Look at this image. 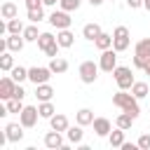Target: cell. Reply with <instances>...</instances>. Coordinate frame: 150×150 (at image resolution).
<instances>
[{"label": "cell", "instance_id": "obj_1", "mask_svg": "<svg viewBox=\"0 0 150 150\" xmlns=\"http://www.w3.org/2000/svg\"><path fill=\"white\" fill-rule=\"evenodd\" d=\"M112 105H117L120 110L129 112L134 120L141 115V105H138V98H136L134 94H127V89H117V91L112 94Z\"/></svg>", "mask_w": 150, "mask_h": 150}, {"label": "cell", "instance_id": "obj_2", "mask_svg": "<svg viewBox=\"0 0 150 150\" xmlns=\"http://www.w3.org/2000/svg\"><path fill=\"white\" fill-rule=\"evenodd\" d=\"M129 45H131V33H129V28H127V26H117V28L112 30V49L120 54V52H127Z\"/></svg>", "mask_w": 150, "mask_h": 150}, {"label": "cell", "instance_id": "obj_3", "mask_svg": "<svg viewBox=\"0 0 150 150\" xmlns=\"http://www.w3.org/2000/svg\"><path fill=\"white\" fill-rule=\"evenodd\" d=\"M112 77H115V82H117V89H131V84L136 82L134 80V70L129 68V66H117L115 70H112Z\"/></svg>", "mask_w": 150, "mask_h": 150}, {"label": "cell", "instance_id": "obj_4", "mask_svg": "<svg viewBox=\"0 0 150 150\" xmlns=\"http://www.w3.org/2000/svg\"><path fill=\"white\" fill-rule=\"evenodd\" d=\"M98 63H94V61H82L80 63V68H77V75H80V80L84 82V84H94L96 82V77H98Z\"/></svg>", "mask_w": 150, "mask_h": 150}, {"label": "cell", "instance_id": "obj_5", "mask_svg": "<svg viewBox=\"0 0 150 150\" xmlns=\"http://www.w3.org/2000/svg\"><path fill=\"white\" fill-rule=\"evenodd\" d=\"M49 23L56 28V30H63V28H70L73 26V19H70V12H66V9H54L52 14H49Z\"/></svg>", "mask_w": 150, "mask_h": 150}, {"label": "cell", "instance_id": "obj_6", "mask_svg": "<svg viewBox=\"0 0 150 150\" xmlns=\"http://www.w3.org/2000/svg\"><path fill=\"white\" fill-rule=\"evenodd\" d=\"M98 68L103 73H112L117 68V52L110 47V49H103L101 56H98Z\"/></svg>", "mask_w": 150, "mask_h": 150}, {"label": "cell", "instance_id": "obj_7", "mask_svg": "<svg viewBox=\"0 0 150 150\" xmlns=\"http://www.w3.org/2000/svg\"><path fill=\"white\" fill-rule=\"evenodd\" d=\"M52 75L54 73H52L49 66H33V68H28V80L33 84H45V82H49Z\"/></svg>", "mask_w": 150, "mask_h": 150}, {"label": "cell", "instance_id": "obj_8", "mask_svg": "<svg viewBox=\"0 0 150 150\" xmlns=\"http://www.w3.org/2000/svg\"><path fill=\"white\" fill-rule=\"evenodd\" d=\"M38 117H40L38 105H23V110L19 112V122H21L26 129H33V127L38 124Z\"/></svg>", "mask_w": 150, "mask_h": 150}, {"label": "cell", "instance_id": "obj_9", "mask_svg": "<svg viewBox=\"0 0 150 150\" xmlns=\"http://www.w3.org/2000/svg\"><path fill=\"white\" fill-rule=\"evenodd\" d=\"M63 145H66V143H63V131L52 129V131L45 134V148H49V150H61Z\"/></svg>", "mask_w": 150, "mask_h": 150}, {"label": "cell", "instance_id": "obj_10", "mask_svg": "<svg viewBox=\"0 0 150 150\" xmlns=\"http://www.w3.org/2000/svg\"><path fill=\"white\" fill-rule=\"evenodd\" d=\"M91 127H94V134H96L98 138H108V134L112 131V124H110L108 117H94Z\"/></svg>", "mask_w": 150, "mask_h": 150}, {"label": "cell", "instance_id": "obj_11", "mask_svg": "<svg viewBox=\"0 0 150 150\" xmlns=\"http://www.w3.org/2000/svg\"><path fill=\"white\" fill-rule=\"evenodd\" d=\"M23 124L21 122H9V124H5V134H7V141L9 143H19L21 138H23Z\"/></svg>", "mask_w": 150, "mask_h": 150}, {"label": "cell", "instance_id": "obj_12", "mask_svg": "<svg viewBox=\"0 0 150 150\" xmlns=\"http://www.w3.org/2000/svg\"><path fill=\"white\" fill-rule=\"evenodd\" d=\"M16 84H19V82H14V77H12V75H9V77H2V80H0V98H2V101L12 98V96H14Z\"/></svg>", "mask_w": 150, "mask_h": 150}, {"label": "cell", "instance_id": "obj_13", "mask_svg": "<svg viewBox=\"0 0 150 150\" xmlns=\"http://www.w3.org/2000/svg\"><path fill=\"white\" fill-rule=\"evenodd\" d=\"M56 42L61 45V49H70L75 45V35L70 33V28H63V30H56Z\"/></svg>", "mask_w": 150, "mask_h": 150}, {"label": "cell", "instance_id": "obj_14", "mask_svg": "<svg viewBox=\"0 0 150 150\" xmlns=\"http://www.w3.org/2000/svg\"><path fill=\"white\" fill-rule=\"evenodd\" d=\"M66 138H68V143H73V145H80V143H82V138H84V131H82V124H75V127H68V129H66Z\"/></svg>", "mask_w": 150, "mask_h": 150}, {"label": "cell", "instance_id": "obj_15", "mask_svg": "<svg viewBox=\"0 0 150 150\" xmlns=\"http://www.w3.org/2000/svg\"><path fill=\"white\" fill-rule=\"evenodd\" d=\"M101 33H103V30H101V26H98L96 21L84 23V28H82V38H84V40H89V42H94V40H96Z\"/></svg>", "mask_w": 150, "mask_h": 150}, {"label": "cell", "instance_id": "obj_16", "mask_svg": "<svg viewBox=\"0 0 150 150\" xmlns=\"http://www.w3.org/2000/svg\"><path fill=\"white\" fill-rule=\"evenodd\" d=\"M52 96H54V89H52L49 82L35 84V98H38V101H52Z\"/></svg>", "mask_w": 150, "mask_h": 150}, {"label": "cell", "instance_id": "obj_17", "mask_svg": "<svg viewBox=\"0 0 150 150\" xmlns=\"http://www.w3.org/2000/svg\"><path fill=\"white\" fill-rule=\"evenodd\" d=\"M49 127H52V129H56V131H63V134H66V129H68L70 124H68V117H66V115L56 112V115H52V117H49Z\"/></svg>", "mask_w": 150, "mask_h": 150}, {"label": "cell", "instance_id": "obj_18", "mask_svg": "<svg viewBox=\"0 0 150 150\" xmlns=\"http://www.w3.org/2000/svg\"><path fill=\"white\" fill-rule=\"evenodd\" d=\"M23 45H26V40H23L21 33H19V35H14V33L7 35V49H9V52H21Z\"/></svg>", "mask_w": 150, "mask_h": 150}, {"label": "cell", "instance_id": "obj_19", "mask_svg": "<svg viewBox=\"0 0 150 150\" xmlns=\"http://www.w3.org/2000/svg\"><path fill=\"white\" fill-rule=\"evenodd\" d=\"M49 68H52L54 75H63L68 70V61L63 56H54V59H49Z\"/></svg>", "mask_w": 150, "mask_h": 150}, {"label": "cell", "instance_id": "obj_20", "mask_svg": "<svg viewBox=\"0 0 150 150\" xmlns=\"http://www.w3.org/2000/svg\"><path fill=\"white\" fill-rule=\"evenodd\" d=\"M52 45H56V35H54V33H49V30L40 33V38H38V47H40L42 52H47Z\"/></svg>", "mask_w": 150, "mask_h": 150}, {"label": "cell", "instance_id": "obj_21", "mask_svg": "<svg viewBox=\"0 0 150 150\" xmlns=\"http://www.w3.org/2000/svg\"><path fill=\"white\" fill-rule=\"evenodd\" d=\"M75 122L82 124V127H89V124L94 122V112H91L89 108H80V110L75 112Z\"/></svg>", "mask_w": 150, "mask_h": 150}, {"label": "cell", "instance_id": "obj_22", "mask_svg": "<svg viewBox=\"0 0 150 150\" xmlns=\"http://www.w3.org/2000/svg\"><path fill=\"white\" fill-rule=\"evenodd\" d=\"M108 143H110V148H122V143H124V129L115 127V129L108 134Z\"/></svg>", "mask_w": 150, "mask_h": 150}, {"label": "cell", "instance_id": "obj_23", "mask_svg": "<svg viewBox=\"0 0 150 150\" xmlns=\"http://www.w3.org/2000/svg\"><path fill=\"white\" fill-rule=\"evenodd\" d=\"M0 16H2V19H14V16H19V7L7 0V2L0 5Z\"/></svg>", "mask_w": 150, "mask_h": 150}, {"label": "cell", "instance_id": "obj_24", "mask_svg": "<svg viewBox=\"0 0 150 150\" xmlns=\"http://www.w3.org/2000/svg\"><path fill=\"white\" fill-rule=\"evenodd\" d=\"M129 91H131V94H134V96L141 101V98H145V96L150 94V87H148V82H134Z\"/></svg>", "mask_w": 150, "mask_h": 150}, {"label": "cell", "instance_id": "obj_25", "mask_svg": "<svg viewBox=\"0 0 150 150\" xmlns=\"http://www.w3.org/2000/svg\"><path fill=\"white\" fill-rule=\"evenodd\" d=\"M131 124H134V117H131L129 112H124V110L115 117V127H120V129H124V131H129V129H131Z\"/></svg>", "mask_w": 150, "mask_h": 150}, {"label": "cell", "instance_id": "obj_26", "mask_svg": "<svg viewBox=\"0 0 150 150\" xmlns=\"http://www.w3.org/2000/svg\"><path fill=\"white\" fill-rule=\"evenodd\" d=\"M134 54H138V56H143V59H150V38L138 40L136 47H134Z\"/></svg>", "mask_w": 150, "mask_h": 150}, {"label": "cell", "instance_id": "obj_27", "mask_svg": "<svg viewBox=\"0 0 150 150\" xmlns=\"http://www.w3.org/2000/svg\"><path fill=\"white\" fill-rule=\"evenodd\" d=\"M94 45H96V49H110L112 47V33H101L96 40H94Z\"/></svg>", "mask_w": 150, "mask_h": 150}, {"label": "cell", "instance_id": "obj_28", "mask_svg": "<svg viewBox=\"0 0 150 150\" xmlns=\"http://www.w3.org/2000/svg\"><path fill=\"white\" fill-rule=\"evenodd\" d=\"M12 54H14V52H9V49L0 54V70H5V73H9V70L14 68V56H12Z\"/></svg>", "mask_w": 150, "mask_h": 150}, {"label": "cell", "instance_id": "obj_29", "mask_svg": "<svg viewBox=\"0 0 150 150\" xmlns=\"http://www.w3.org/2000/svg\"><path fill=\"white\" fill-rule=\"evenodd\" d=\"M38 110H40V117H42V120H49L52 115H56V108H54L52 101H40Z\"/></svg>", "mask_w": 150, "mask_h": 150}, {"label": "cell", "instance_id": "obj_30", "mask_svg": "<svg viewBox=\"0 0 150 150\" xmlns=\"http://www.w3.org/2000/svg\"><path fill=\"white\" fill-rule=\"evenodd\" d=\"M23 28H26V26H23L21 19H16V16H14V19H7V35H9V33L19 35V33H23Z\"/></svg>", "mask_w": 150, "mask_h": 150}, {"label": "cell", "instance_id": "obj_31", "mask_svg": "<svg viewBox=\"0 0 150 150\" xmlns=\"http://www.w3.org/2000/svg\"><path fill=\"white\" fill-rule=\"evenodd\" d=\"M21 35H23V40H26V42H38L40 30H38V26H35V23H30V26H26V28H23V33H21Z\"/></svg>", "mask_w": 150, "mask_h": 150}, {"label": "cell", "instance_id": "obj_32", "mask_svg": "<svg viewBox=\"0 0 150 150\" xmlns=\"http://www.w3.org/2000/svg\"><path fill=\"white\" fill-rule=\"evenodd\" d=\"M9 75L14 77V82H23V80H28V68H23V66H14L12 70H9Z\"/></svg>", "mask_w": 150, "mask_h": 150}, {"label": "cell", "instance_id": "obj_33", "mask_svg": "<svg viewBox=\"0 0 150 150\" xmlns=\"http://www.w3.org/2000/svg\"><path fill=\"white\" fill-rule=\"evenodd\" d=\"M5 105H7V110H9V112H16V115L23 110V101H21V98H16V96L7 98V101H5Z\"/></svg>", "mask_w": 150, "mask_h": 150}, {"label": "cell", "instance_id": "obj_34", "mask_svg": "<svg viewBox=\"0 0 150 150\" xmlns=\"http://www.w3.org/2000/svg\"><path fill=\"white\" fill-rule=\"evenodd\" d=\"M80 5H82V0H61V2H59V7L66 9V12H77Z\"/></svg>", "mask_w": 150, "mask_h": 150}, {"label": "cell", "instance_id": "obj_35", "mask_svg": "<svg viewBox=\"0 0 150 150\" xmlns=\"http://www.w3.org/2000/svg\"><path fill=\"white\" fill-rule=\"evenodd\" d=\"M26 16H28V21H30V23H40V21L45 19V9H42V7H40V9H28V14H26Z\"/></svg>", "mask_w": 150, "mask_h": 150}, {"label": "cell", "instance_id": "obj_36", "mask_svg": "<svg viewBox=\"0 0 150 150\" xmlns=\"http://www.w3.org/2000/svg\"><path fill=\"white\" fill-rule=\"evenodd\" d=\"M136 143H138V148H141V150H150V134H141Z\"/></svg>", "mask_w": 150, "mask_h": 150}, {"label": "cell", "instance_id": "obj_37", "mask_svg": "<svg viewBox=\"0 0 150 150\" xmlns=\"http://www.w3.org/2000/svg\"><path fill=\"white\" fill-rule=\"evenodd\" d=\"M59 49H61V45L56 42V45H52L47 52H45V56H49V59H54V56H59Z\"/></svg>", "mask_w": 150, "mask_h": 150}, {"label": "cell", "instance_id": "obj_38", "mask_svg": "<svg viewBox=\"0 0 150 150\" xmlns=\"http://www.w3.org/2000/svg\"><path fill=\"white\" fill-rule=\"evenodd\" d=\"M148 63V59H143V56H138V54H134V68H141L143 70V66Z\"/></svg>", "mask_w": 150, "mask_h": 150}, {"label": "cell", "instance_id": "obj_39", "mask_svg": "<svg viewBox=\"0 0 150 150\" xmlns=\"http://www.w3.org/2000/svg\"><path fill=\"white\" fill-rule=\"evenodd\" d=\"M45 2L42 0H26V9H40Z\"/></svg>", "mask_w": 150, "mask_h": 150}, {"label": "cell", "instance_id": "obj_40", "mask_svg": "<svg viewBox=\"0 0 150 150\" xmlns=\"http://www.w3.org/2000/svg\"><path fill=\"white\" fill-rule=\"evenodd\" d=\"M14 96H16V98H21V101H23V98H26V89H23V87H21V84H16V89H14Z\"/></svg>", "mask_w": 150, "mask_h": 150}, {"label": "cell", "instance_id": "obj_41", "mask_svg": "<svg viewBox=\"0 0 150 150\" xmlns=\"http://www.w3.org/2000/svg\"><path fill=\"white\" fill-rule=\"evenodd\" d=\"M127 7L129 9H138V7H143V0H127Z\"/></svg>", "mask_w": 150, "mask_h": 150}, {"label": "cell", "instance_id": "obj_42", "mask_svg": "<svg viewBox=\"0 0 150 150\" xmlns=\"http://www.w3.org/2000/svg\"><path fill=\"white\" fill-rule=\"evenodd\" d=\"M136 148H138V143H136V145H134V143H127V141L122 143V150H136Z\"/></svg>", "mask_w": 150, "mask_h": 150}, {"label": "cell", "instance_id": "obj_43", "mask_svg": "<svg viewBox=\"0 0 150 150\" xmlns=\"http://www.w3.org/2000/svg\"><path fill=\"white\" fill-rule=\"evenodd\" d=\"M42 2H45V7H56L61 0H42Z\"/></svg>", "mask_w": 150, "mask_h": 150}, {"label": "cell", "instance_id": "obj_44", "mask_svg": "<svg viewBox=\"0 0 150 150\" xmlns=\"http://www.w3.org/2000/svg\"><path fill=\"white\" fill-rule=\"evenodd\" d=\"M87 2H89V5H91V7H101V5H103V2H105V0H87Z\"/></svg>", "mask_w": 150, "mask_h": 150}, {"label": "cell", "instance_id": "obj_45", "mask_svg": "<svg viewBox=\"0 0 150 150\" xmlns=\"http://www.w3.org/2000/svg\"><path fill=\"white\" fill-rule=\"evenodd\" d=\"M143 73H145V75H150V59H148V63L143 66Z\"/></svg>", "mask_w": 150, "mask_h": 150}, {"label": "cell", "instance_id": "obj_46", "mask_svg": "<svg viewBox=\"0 0 150 150\" xmlns=\"http://www.w3.org/2000/svg\"><path fill=\"white\" fill-rule=\"evenodd\" d=\"M143 9H148V12H150V0H143Z\"/></svg>", "mask_w": 150, "mask_h": 150}, {"label": "cell", "instance_id": "obj_47", "mask_svg": "<svg viewBox=\"0 0 150 150\" xmlns=\"http://www.w3.org/2000/svg\"><path fill=\"white\" fill-rule=\"evenodd\" d=\"M112 2H115V0H112Z\"/></svg>", "mask_w": 150, "mask_h": 150}]
</instances>
